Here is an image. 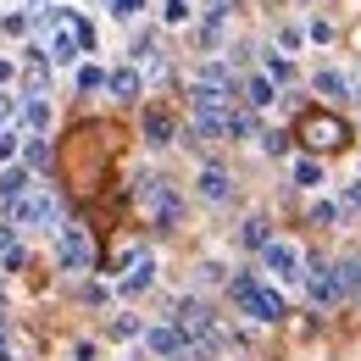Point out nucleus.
<instances>
[{"label":"nucleus","instance_id":"obj_30","mask_svg":"<svg viewBox=\"0 0 361 361\" xmlns=\"http://www.w3.org/2000/svg\"><path fill=\"white\" fill-rule=\"evenodd\" d=\"M23 150H28V161H34V167H45V161H50V150H45V139H28V145H23Z\"/></svg>","mask_w":361,"mask_h":361},{"label":"nucleus","instance_id":"obj_24","mask_svg":"<svg viewBox=\"0 0 361 361\" xmlns=\"http://www.w3.org/2000/svg\"><path fill=\"white\" fill-rule=\"evenodd\" d=\"M267 78H272V84H289V78H295V67H289L283 56H272V61H267Z\"/></svg>","mask_w":361,"mask_h":361},{"label":"nucleus","instance_id":"obj_3","mask_svg":"<svg viewBox=\"0 0 361 361\" xmlns=\"http://www.w3.org/2000/svg\"><path fill=\"white\" fill-rule=\"evenodd\" d=\"M139 206H145V217H156L161 228H173L183 217V206H178V189L167 178H139Z\"/></svg>","mask_w":361,"mask_h":361},{"label":"nucleus","instance_id":"obj_11","mask_svg":"<svg viewBox=\"0 0 361 361\" xmlns=\"http://www.w3.org/2000/svg\"><path fill=\"white\" fill-rule=\"evenodd\" d=\"M50 123H56L50 100H45V94H28V100H23V128H28L34 139H45V134H50Z\"/></svg>","mask_w":361,"mask_h":361},{"label":"nucleus","instance_id":"obj_4","mask_svg":"<svg viewBox=\"0 0 361 361\" xmlns=\"http://www.w3.org/2000/svg\"><path fill=\"white\" fill-rule=\"evenodd\" d=\"M56 262H61V272H90V262H94L90 228H78V223L56 228Z\"/></svg>","mask_w":361,"mask_h":361},{"label":"nucleus","instance_id":"obj_25","mask_svg":"<svg viewBox=\"0 0 361 361\" xmlns=\"http://www.w3.org/2000/svg\"><path fill=\"white\" fill-rule=\"evenodd\" d=\"M300 39H306V34H300L295 23H283V28H278V45H283V50H300Z\"/></svg>","mask_w":361,"mask_h":361},{"label":"nucleus","instance_id":"obj_7","mask_svg":"<svg viewBox=\"0 0 361 361\" xmlns=\"http://www.w3.org/2000/svg\"><path fill=\"white\" fill-rule=\"evenodd\" d=\"M306 295H312V306H322V312L339 306V300H345V267H334V262H328V267H312L306 272Z\"/></svg>","mask_w":361,"mask_h":361},{"label":"nucleus","instance_id":"obj_35","mask_svg":"<svg viewBox=\"0 0 361 361\" xmlns=\"http://www.w3.org/2000/svg\"><path fill=\"white\" fill-rule=\"evenodd\" d=\"M11 78H17V67H11L6 56H0V84H11Z\"/></svg>","mask_w":361,"mask_h":361},{"label":"nucleus","instance_id":"obj_9","mask_svg":"<svg viewBox=\"0 0 361 361\" xmlns=\"http://www.w3.org/2000/svg\"><path fill=\"white\" fill-rule=\"evenodd\" d=\"M173 322H178V328L189 334V339H195V345H200V339H217V317L206 312L200 300H178V312H173Z\"/></svg>","mask_w":361,"mask_h":361},{"label":"nucleus","instance_id":"obj_19","mask_svg":"<svg viewBox=\"0 0 361 361\" xmlns=\"http://www.w3.org/2000/svg\"><path fill=\"white\" fill-rule=\"evenodd\" d=\"M228 139H239V145L256 139V117L250 111H228Z\"/></svg>","mask_w":361,"mask_h":361},{"label":"nucleus","instance_id":"obj_2","mask_svg":"<svg viewBox=\"0 0 361 361\" xmlns=\"http://www.w3.org/2000/svg\"><path fill=\"white\" fill-rule=\"evenodd\" d=\"M262 278L278 283V289H300L306 283V250L295 239H272L267 250H262Z\"/></svg>","mask_w":361,"mask_h":361},{"label":"nucleus","instance_id":"obj_8","mask_svg":"<svg viewBox=\"0 0 361 361\" xmlns=\"http://www.w3.org/2000/svg\"><path fill=\"white\" fill-rule=\"evenodd\" d=\"M78 50H84V39H78V17H67V23H56L45 39V56L56 61V67H73L78 61Z\"/></svg>","mask_w":361,"mask_h":361},{"label":"nucleus","instance_id":"obj_28","mask_svg":"<svg viewBox=\"0 0 361 361\" xmlns=\"http://www.w3.org/2000/svg\"><path fill=\"white\" fill-rule=\"evenodd\" d=\"M200 11H206V17H217V23H228V11H233V0H200Z\"/></svg>","mask_w":361,"mask_h":361},{"label":"nucleus","instance_id":"obj_5","mask_svg":"<svg viewBox=\"0 0 361 361\" xmlns=\"http://www.w3.org/2000/svg\"><path fill=\"white\" fill-rule=\"evenodd\" d=\"M145 350L161 361H195V339L178 322H156V328H145Z\"/></svg>","mask_w":361,"mask_h":361},{"label":"nucleus","instance_id":"obj_33","mask_svg":"<svg viewBox=\"0 0 361 361\" xmlns=\"http://www.w3.org/2000/svg\"><path fill=\"white\" fill-rule=\"evenodd\" d=\"M312 39H317V45H328V39H334V23H322V17H317V23H312Z\"/></svg>","mask_w":361,"mask_h":361},{"label":"nucleus","instance_id":"obj_6","mask_svg":"<svg viewBox=\"0 0 361 361\" xmlns=\"http://www.w3.org/2000/svg\"><path fill=\"white\" fill-rule=\"evenodd\" d=\"M61 217V200L50 195V189H28L23 200H11V223L17 228H45Z\"/></svg>","mask_w":361,"mask_h":361},{"label":"nucleus","instance_id":"obj_16","mask_svg":"<svg viewBox=\"0 0 361 361\" xmlns=\"http://www.w3.org/2000/svg\"><path fill=\"white\" fill-rule=\"evenodd\" d=\"M245 100H250L256 111H267L272 100H278V84H272V78H250V84H245Z\"/></svg>","mask_w":361,"mask_h":361},{"label":"nucleus","instance_id":"obj_1","mask_svg":"<svg viewBox=\"0 0 361 361\" xmlns=\"http://www.w3.org/2000/svg\"><path fill=\"white\" fill-rule=\"evenodd\" d=\"M233 300H239V312H245V317H256L262 328L283 322V295H278V283H267L262 272H245V278H233Z\"/></svg>","mask_w":361,"mask_h":361},{"label":"nucleus","instance_id":"obj_31","mask_svg":"<svg viewBox=\"0 0 361 361\" xmlns=\"http://www.w3.org/2000/svg\"><path fill=\"white\" fill-rule=\"evenodd\" d=\"M17 156V128H0V161H11Z\"/></svg>","mask_w":361,"mask_h":361},{"label":"nucleus","instance_id":"obj_29","mask_svg":"<svg viewBox=\"0 0 361 361\" xmlns=\"http://www.w3.org/2000/svg\"><path fill=\"white\" fill-rule=\"evenodd\" d=\"M312 145H339V128H328V123H312Z\"/></svg>","mask_w":361,"mask_h":361},{"label":"nucleus","instance_id":"obj_32","mask_svg":"<svg viewBox=\"0 0 361 361\" xmlns=\"http://www.w3.org/2000/svg\"><path fill=\"white\" fill-rule=\"evenodd\" d=\"M111 334H117V339H134L139 322H134V317H117V322H111Z\"/></svg>","mask_w":361,"mask_h":361},{"label":"nucleus","instance_id":"obj_27","mask_svg":"<svg viewBox=\"0 0 361 361\" xmlns=\"http://www.w3.org/2000/svg\"><path fill=\"white\" fill-rule=\"evenodd\" d=\"M150 0H111V17H139Z\"/></svg>","mask_w":361,"mask_h":361},{"label":"nucleus","instance_id":"obj_12","mask_svg":"<svg viewBox=\"0 0 361 361\" xmlns=\"http://www.w3.org/2000/svg\"><path fill=\"white\" fill-rule=\"evenodd\" d=\"M150 283H156V256H139V262H134V272H128V278L117 283V295H145Z\"/></svg>","mask_w":361,"mask_h":361},{"label":"nucleus","instance_id":"obj_36","mask_svg":"<svg viewBox=\"0 0 361 361\" xmlns=\"http://www.w3.org/2000/svg\"><path fill=\"white\" fill-rule=\"evenodd\" d=\"M350 100H361V73H356V78H350Z\"/></svg>","mask_w":361,"mask_h":361},{"label":"nucleus","instance_id":"obj_13","mask_svg":"<svg viewBox=\"0 0 361 361\" xmlns=\"http://www.w3.org/2000/svg\"><path fill=\"white\" fill-rule=\"evenodd\" d=\"M312 84H317V94H322V100H350V78H345V73H334V67H322Z\"/></svg>","mask_w":361,"mask_h":361},{"label":"nucleus","instance_id":"obj_20","mask_svg":"<svg viewBox=\"0 0 361 361\" xmlns=\"http://www.w3.org/2000/svg\"><path fill=\"white\" fill-rule=\"evenodd\" d=\"M239 245H245V250H267V245H272L267 223H245V228H239Z\"/></svg>","mask_w":361,"mask_h":361},{"label":"nucleus","instance_id":"obj_10","mask_svg":"<svg viewBox=\"0 0 361 361\" xmlns=\"http://www.w3.org/2000/svg\"><path fill=\"white\" fill-rule=\"evenodd\" d=\"M195 189H200V200H206V206H228V195H233V178H228L223 167H200Z\"/></svg>","mask_w":361,"mask_h":361},{"label":"nucleus","instance_id":"obj_34","mask_svg":"<svg viewBox=\"0 0 361 361\" xmlns=\"http://www.w3.org/2000/svg\"><path fill=\"white\" fill-rule=\"evenodd\" d=\"M345 200H350V206H361V178H356V183H345Z\"/></svg>","mask_w":361,"mask_h":361},{"label":"nucleus","instance_id":"obj_17","mask_svg":"<svg viewBox=\"0 0 361 361\" xmlns=\"http://www.w3.org/2000/svg\"><path fill=\"white\" fill-rule=\"evenodd\" d=\"M289 178H295V189H317V183H322V167L300 156V161H289Z\"/></svg>","mask_w":361,"mask_h":361},{"label":"nucleus","instance_id":"obj_26","mask_svg":"<svg viewBox=\"0 0 361 361\" xmlns=\"http://www.w3.org/2000/svg\"><path fill=\"white\" fill-rule=\"evenodd\" d=\"M0 256H17V223H0Z\"/></svg>","mask_w":361,"mask_h":361},{"label":"nucleus","instance_id":"obj_21","mask_svg":"<svg viewBox=\"0 0 361 361\" xmlns=\"http://www.w3.org/2000/svg\"><path fill=\"white\" fill-rule=\"evenodd\" d=\"M161 23H167V28H183V23H189V0H167V6H161Z\"/></svg>","mask_w":361,"mask_h":361},{"label":"nucleus","instance_id":"obj_18","mask_svg":"<svg viewBox=\"0 0 361 361\" xmlns=\"http://www.w3.org/2000/svg\"><path fill=\"white\" fill-rule=\"evenodd\" d=\"M145 134H150V145H167V139H173V117H167V111H150V117H145Z\"/></svg>","mask_w":361,"mask_h":361},{"label":"nucleus","instance_id":"obj_37","mask_svg":"<svg viewBox=\"0 0 361 361\" xmlns=\"http://www.w3.org/2000/svg\"><path fill=\"white\" fill-rule=\"evenodd\" d=\"M6 117H11V100H6V94H0V123H6Z\"/></svg>","mask_w":361,"mask_h":361},{"label":"nucleus","instance_id":"obj_22","mask_svg":"<svg viewBox=\"0 0 361 361\" xmlns=\"http://www.w3.org/2000/svg\"><path fill=\"white\" fill-rule=\"evenodd\" d=\"M106 78L111 73H100V67H78V90H106Z\"/></svg>","mask_w":361,"mask_h":361},{"label":"nucleus","instance_id":"obj_14","mask_svg":"<svg viewBox=\"0 0 361 361\" xmlns=\"http://www.w3.org/2000/svg\"><path fill=\"white\" fill-rule=\"evenodd\" d=\"M106 90L117 94V100H139V90H145V78H139L134 67H117V73L106 78Z\"/></svg>","mask_w":361,"mask_h":361},{"label":"nucleus","instance_id":"obj_15","mask_svg":"<svg viewBox=\"0 0 361 361\" xmlns=\"http://www.w3.org/2000/svg\"><path fill=\"white\" fill-rule=\"evenodd\" d=\"M28 189H34V183H28L23 167H6V173H0V200H6V206H11V200H23Z\"/></svg>","mask_w":361,"mask_h":361},{"label":"nucleus","instance_id":"obj_23","mask_svg":"<svg viewBox=\"0 0 361 361\" xmlns=\"http://www.w3.org/2000/svg\"><path fill=\"white\" fill-rule=\"evenodd\" d=\"M312 217H317V223H339V217H345V206H334V200H317Z\"/></svg>","mask_w":361,"mask_h":361}]
</instances>
